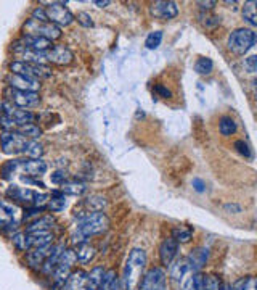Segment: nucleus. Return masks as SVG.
<instances>
[{"label": "nucleus", "instance_id": "1", "mask_svg": "<svg viewBox=\"0 0 257 290\" xmlns=\"http://www.w3.org/2000/svg\"><path fill=\"white\" fill-rule=\"evenodd\" d=\"M109 226H111V223H109V218L106 216V213L103 211L90 213L79 221L77 229L71 237L72 243H77L79 245V243L89 242V239L94 237V235L105 234L109 229Z\"/></svg>", "mask_w": 257, "mask_h": 290}, {"label": "nucleus", "instance_id": "2", "mask_svg": "<svg viewBox=\"0 0 257 290\" xmlns=\"http://www.w3.org/2000/svg\"><path fill=\"white\" fill-rule=\"evenodd\" d=\"M146 263H148V257H146V251L143 248H134L128 253L124 274L121 279L122 290H137V285H139L146 268Z\"/></svg>", "mask_w": 257, "mask_h": 290}, {"label": "nucleus", "instance_id": "3", "mask_svg": "<svg viewBox=\"0 0 257 290\" xmlns=\"http://www.w3.org/2000/svg\"><path fill=\"white\" fill-rule=\"evenodd\" d=\"M76 263V253L72 248H64L61 257L55 266L53 273H52V279H53V288L58 290L63 288V285L66 284V280L69 277V274L72 273V268H74Z\"/></svg>", "mask_w": 257, "mask_h": 290}, {"label": "nucleus", "instance_id": "4", "mask_svg": "<svg viewBox=\"0 0 257 290\" xmlns=\"http://www.w3.org/2000/svg\"><path fill=\"white\" fill-rule=\"evenodd\" d=\"M255 44V32L247 28H238L228 35L227 47L235 55H244L249 52Z\"/></svg>", "mask_w": 257, "mask_h": 290}, {"label": "nucleus", "instance_id": "5", "mask_svg": "<svg viewBox=\"0 0 257 290\" xmlns=\"http://www.w3.org/2000/svg\"><path fill=\"white\" fill-rule=\"evenodd\" d=\"M23 34L24 35H39V38H45L49 41H58L61 39V28H58L57 24H53L50 21H37L29 18L24 26H23Z\"/></svg>", "mask_w": 257, "mask_h": 290}, {"label": "nucleus", "instance_id": "6", "mask_svg": "<svg viewBox=\"0 0 257 290\" xmlns=\"http://www.w3.org/2000/svg\"><path fill=\"white\" fill-rule=\"evenodd\" d=\"M10 72L39 81V79H49L52 76V68L49 65H39V63H27V61L15 60L10 63Z\"/></svg>", "mask_w": 257, "mask_h": 290}, {"label": "nucleus", "instance_id": "7", "mask_svg": "<svg viewBox=\"0 0 257 290\" xmlns=\"http://www.w3.org/2000/svg\"><path fill=\"white\" fill-rule=\"evenodd\" d=\"M4 100L10 102L12 105L18 108H35L40 105V95L39 92H23V90H16L12 87H7L4 90Z\"/></svg>", "mask_w": 257, "mask_h": 290}, {"label": "nucleus", "instance_id": "8", "mask_svg": "<svg viewBox=\"0 0 257 290\" xmlns=\"http://www.w3.org/2000/svg\"><path fill=\"white\" fill-rule=\"evenodd\" d=\"M45 15H47L49 21L57 24L58 28L63 26H69L72 21L76 20V16L69 12V8L64 5V2H45Z\"/></svg>", "mask_w": 257, "mask_h": 290}, {"label": "nucleus", "instance_id": "9", "mask_svg": "<svg viewBox=\"0 0 257 290\" xmlns=\"http://www.w3.org/2000/svg\"><path fill=\"white\" fill-rule=\"evenodd\" d=\"M166 284H167L166 271L159 266H153L142 276L139 285H137V290H166Z\"/></svg>", "mask_w": 257, "mask_h": 290}, {"label": "nucleus", "instance_id": "10", "mask_svg": "<svg viewBox=\"0 0 257 290\" xmlns=\"http://www.w3.org/2000/svg\"><path fill=\"white\" fill-rule=\"evenodd\" d=\"M21 221L23 216L20 208L12 203L0 202V228L5 231H16L20 228Z\"/></svg>", "mask_w": 257, "mask_h": 290}, {"label": "nucleus", "instance_id": "11", "mask_svg": "<svg viewBox=\"0 0 257 290\" xmlns=\"http://www.w3.org/2000/svg\"><path fill=\"white\" fill-rule=\"evenodd\" d=\"M108 206V198L100 195V194H92L85 197L84 200H80V203L74 208V216L82 220L84 216L90 213H97V211H103Z\"/></svg>", "mask_w": 257, "mask_h": 290}, {"label": "nucleus", "instance_id": "12", "mask_svg": "<svg viewBox=\"0 0 257 290\" xmlns=\"http://www.w3.org/2000/svg\"><path fill=\"white\" fill-rule=\"evenodd\" d=\"M26 143H27V139L23 137L21 134H18L16 131L0 134V149H2L5 155H18V153H23Z\"/></svg>", "mask_w": 257, "mask_h": 290}, {"label": "nucleus", "instance_id": "13", "mask_svg": "<svg viewBox=\"0 0 257 290\" xmlns=\"http://www.w3.org/2000/svg\"><path fill=\"white\" fill-rule=\"evenodd\" d=\"M0 110H2V115L12 118L13 121H16L18 126L34 123L35 120H37V115L32 113L31 110H23V108H18L7 100H4L2 103H0Z\"/></svg>", "mask_w": 257, "mask_h": 290}, {"label": "nucleus", "instance_id": "14", "mask_svg": "<svg viewBox=\"0 0 257 290\" xmlns=\"http://www.w3.org/2000/svg\"><path fill=\"white\" fill-rule=\"evenodd\" d=\"M44 55L49 63H53V65H58V66L71 65L72 60H74V53H72L66 45H61V44L53 45V47L49 49Z\"/></svg>", "mask_w": 257, "mask_h": 290}, {"label": "nucleus", "instance_id": "15", "mask_svg": "<svg viewBox=\"0 0 257 290\" xmlns=\"http://www.w3.org/2000/svg\"><path fill=\"white\" fill-rule=\"evenodd\" d=\"M5 83L8 84V87L16 89V90H23V92H39L40 90L39 81L21 76V75H13V72H10V75L7 76Z\"/></svg>", "mask_w": 257, "mask_h": 290}, {"label": "nucleus", "instance_id": "16", "mask_svg": "<svg viewBox=\"0 0 257 290\" xmlns=\"http://www.w3.org/2000/svg\"><path fill=\"white\" fill-rule=\"evenodd\" d=\"M151 15L159 20H172L179 15V7L176 2L170 0H158V2L151 4Z\"/></svg>", "mask_w": 257, "mask_h": 290}, {"label": "nucleus", "instance_id": "17", "mask_svg": "<svg viewBox=\"0 0 257 290\" xmlns=\"http://www.w3.org/2000/svg\"><path fill=\"white\" fill-rule=\"evenodd\" d=\"M53 240H55V235L52 231H39V232L26 234V251L32 248H39V247L53 245Z\"/></svg>", "mask_w": 257, "mask_h": 290}, {"label": "nucleus", "instance_id": "18", "mask_svg": "<svg viewBox=\"0 0 257 290\" xmlns=\"http://www.w3.org/2000/svg\"><path fill=\"white\" fill-rule=\"evenodd\" d=\"M177 253H179V243L174 240L172 237L164 239L162 243H161V247H159V260H161V265H162L164 268H169L172 263H174V260H176Z\"/></svg>", "mask_w": 257, "mask_h": 290}, {"label": "nucleus", "instance_id": "19", "mask_svg": "<svg viewBox=\"0 0 257 290\" xmlns=\"http://www.w3.org/2000/svg\"><path fill=\"white\" fill-rule=\"evenodd\" d=\"M47 169L49 166L44 160H20V171L29 177H40L47 173Z\"/></svg>", "mask_w": 257, "mask_h": 290}, {"label": "nucleus", "instance_id": "20", "mask_svg": "<svg viewBox=\"0 0 257 290\" xmlns=\"http://www.w3.org/2000/svg\"><path fill=\"white\" fill-rule=\"evenodd\" d=\"M35 194L37 192H34V190L26 189V187H20V186H10L7 189L8 198H12V200L20 202V203H26L29 206H32V203H34Z\"/></svg>", "mask_w": 257, "mask_h": 290}, {"label": "nucleus", "instance_id": "21", "mask_svg": "<svg viewBox=\"0 0 257 290\" xmlns=\"http://www.w3.org/2000/svg\"><path fill=\"white\" fill-rule=\"evenodd\" d=\"M20 42L27 47L29 50H34V52H40V53H45L49 49L53 47V42L45 39V38H39V35H24L20 39Z\"/></svg>", "mask_w": 257, "mask_h": 290}, {"label": "nucleus", "instance_id": "22", "mask_svg": "<svg viewBox=\"0 0 257 290\" xmlns=\"http://www.w3.org/2000/svg\"><path fill=\"white\" fill-rule=\"evenodd\" d=\"M53 245H47V247H39V248H32V250H27L26 253V261H27V266L32 268V269H40V266L44 265L45 258L49 257V253L52 251Z\"/></svg>", "mask_w": 257, "mask_h": 290}, {"label": "nucleus", "instance_id": "23", "mask_svg": "<svg viewBox=\"0 0 257 290\" xmlns=\"http://www.w3.org/2000/svg\"><path fill=\"white\" fill-rule=\"evenodd\" d=\"M207 258H209V250L207 248L199 247V248L191 250L190 255L187 257V261L190 265L191 273H198V271L207 263Z\"/></svg>", "mask_w": 257, "mask_h": 290}, {"label": "nucleus", "instance_id": "24", "mask_svg": "<svg viewBox=\"0 0 257 290\" xmlns=\"http://www.w3.org/2000/svg\"><path fill=\"white\" fill-rule=\"evenodd\" d=\"M206 279L207 276L201 273V271H198V273H190L182 280L180 290H204Z\"/></svg>", "mask_w": 257, "mask_h": 290}, {"label": "nucleus", "instance_id": "25", "mask_svg": "<svg viewBox=\"0 0 257 290\" xmlns=\"http://www.w3.org/2000/svg\"><path fill=\"white\" fill-rule=\"evenodd\" d=\"M55 224V218L52 214H42L37 220L27 223L26 226V234L31 232H39V231H52Z\"/></svg>", "mask_w": 257, "mask_h": 290}, {"label": "nucleus", "instance_id": "26", "mask_svg": "<svg viewBox=\"0 0 257 290\" xmlns=\"http://www.w3.org/2000/svg\"><path fill=\"white\" fill-rule=\"evenodd\" d=\"M64 250V245H53L52 247V251L49 253V257L45 258L44 265L40 266V271L45 274V276H52L55 266H57V263L61 257V253Z\"/></svg>", "mask_w": 257, "mask_h": 290}, {"label": "nucleus", "instance_id": "27", "mask_svg": "<svg viewBox=\"0 0 257 290\" xmlns=\"http://www.w3.org/2000/svg\"><path fill=\"white\" fill-rule=\"evenodd\" d=\"M169 268H170V279L174 280V282H180V284H182V280L191 273L187 258L177 260V261L174 263V265H170Z\"/></svg>", "mask_w": 257, "mask_h": 290}, {"label": "nucleus", "instance_id": "28", "mask_svg": "<svg viewBox=\"0 0 257 290\" xmlns=\"http://www.w3.org/2000/svg\"><path fill=\"white\" fill-rule=\"evenodd\" d=\"M105 271H106V269H105L103 266L92 268L90 273H87L84 290H98V288H100V284H102V280H103Z\"/></svg>", "mask_w": 257, "mask_h": 290}, {"label": "nucleus", "instance_id": "29", "mask_svg": "<svg viewBox=\"0 0 257 290\" xmlns=\"http://www.w3.org/2000/svg\"><path fill=\"white\" fill-rule=\"evenodd\" d=\"M74 253H76V261H79L80 265H87V263H90L95 258L97 248L94 245H90L89 242H84V243H79Z\"/></svg>", "mask_w": 257, "mask_h": 290}, {"label": "nucleus", "instance_id": "30", "mask_svg": "<svg viewBox=\"0 0 257 290\" xmlns=\"http://www.w3.org/2000/svg\"><path fill=\"white\" fill-rule=\"evenodd\" d=\"M85 277H87V273L84 269L72 271L66 280V284L63 285V290H84Z\"/></svg>", "mask_w": 257, "mask_h": 290}, {"label": "nucleus", "instance_id": "31", "mask_svg": "<svg viewBox=\"0 0 257 290\" xmlns=\"http://www.w3.org/2000/svg\"><path fill=\"white\" fill-rule=\"evenodd\" d=\"M87 184L79 183V180H66L64 184H61V192L64 195H74V197H80L87 192Z\"/></svg>", "mask_w": 257, "mask_h": 290}, {"label": "nucleus", "instance_id": "32", "mask_svg": "<svg viewBox=\"0 0 257 290\" xmlns=\"http://www.w3.org/2000/svg\"><path fill=\"white\" fill-rule=\"evenodd\" d=\"M16 132L21 134L23 137H26L27 140H37L40 135H42V129H40L35 123L20 124V126L16 128Z\"/></svg>", "mask_w": 257, "mask_h": 290}, {"label": "nucleus", "instance_id": "33", "mask_svg": "<svg viewBox=\"0 0 257 290\" xmlns=\"http://www.w3.org/2000/svg\"><path fill=\"white\" fill-rule=\"evenodd\" d=\"M119 285H121V279L117 277L114 269H106L102 284H100L98 290H119Z\"/></svg>", "mask_w": 257, "mask_h": 290}, {"label": "nucleus", "instance_id": "34", "mask_svg": "<svg viewBox=\"0 0 257 290\" xmlns=\"http://www.w3.org/2000/svg\"><path fill=\"white\" fill-rule=\"evenodd\" d=\"M23 153L29 160H40L42 155L45 153V149H44V145L39 140H27Z\"/></svg>", "mask_w": 257, "mask_h": 290}, {"label": "nucleus", "instance_id": "35", "mask_svg": "<svg viewBox=\"0 0 257 290\" xmlns=\"http://www.w3.org/2000/svg\"><path fill=\"white\" fill-rule=\"evenodd\" d=\"M64 206H66V198H64V194L61 192V190H53L50 200L47 203V208L52 213H58V211L64 210Z\"/></svg>", "mask_w": 257, "mask_h": 290}, {"label": "nucleus", "instance_id": "36", "mask_svg": "<svg viewBox=\"0 0 257 290\" xmlns=\"http://www.w3.org/2000/svg\"><path fill=\"white\" fill-rule=\"evenodd\" d=\"M219 131L222 135L228 137V135H232L236 132V123L232 116H222L219 121Z\"/></svg>", "mask_w": 257, "mask_h": 290}, {"label": "nucleus", "instance_id": "37", "mask_svg": "<svg viewBox=\"0 0 257 290\" xmlns=\"http://www.w3.org/2000/svg\"><path fill=\"white\" fill-rule=\"evenodd\" d=\"M18 171H20V160H8L0 166V177L10 179Z\"/></svg>", "mask_w": 257, "mask_h": 290}, {"label": "nucleus", "instance_id": "38", "mask_svg": "<svg viewBox=\"0 0 257 290\" xmlns=\"http://www.w3.org/2000/svg\"><path fill=\"white\" fill-rule=\"evenodd\" d=\"M172 239L176 240L179 245L180 243H188L193 239V231L190 228H176L172 231Z\"/></svg>", "mask_w": 257, "mask_h": 290}, {"label": "nucleus", "instance_id": "39", "mask_svg": "<svg viewBox=\"0 0 257 290\" xmlns=\"http://www.w3.org/2000/svg\"><path fill=\"white\" fill-rule=\"evenodd\" d=\"M195 69H196L198 75L207 76V75H210V72H212V69H214V61L210 60V58H207V57H201V58H198V61H196Z\"/></svg>", "mask_w": 257, "mask_h": 290}, {"label": "nucleus", "instance_id": "40", "mask_svg": "<svg viewBox=\"0 0 257 290\" xmlns=\"http://www.w3.org/2000/svg\"><path fill=\"white\" fill-rule=\"evenodd\" d=\"M255 5H257V2H254V0H249V2H246L244 7H243V18H244V20L249 23L251 26H255V24H257Z\"/></svg>", "mask_w": 257, "mask_h": 290}, {"label": "nucleus", "instance_id": "41", "mask_svg": "<svg viewBox=\"0 0 257 290\" xmlns=\"http://www.w3.org/2000/svg\"><path fill=\"white\" fill-rule=\"evenodd\" d=\"M162 42V31H153L146 35L145 39V47L148 50H156Z\"/></svg>", "mask_w": 257, "mask_h": 290}, {"label": "nucleus", "instance_id": "42", "mask_svg": "<svg viewBox=\"0 0 257 290\" xmlns=\"http://www.w3.org/2000/svg\"><path fill=\"white\" fill-rule=\"evenodd\" d=\"M47 210V208H39V206H29V208H26L24 213H23V221L26 223H31L34 220H37V218L42 216V213Z\"/></svg>", "mask_w": 257, "mask_h": 290}, {"label": "nucleus", "instance_id": "43", "mask_svg": "<svg viewBox=\"0 0 257 290\" xmlns=\"http://www.w3.org/2000/svg\"><path fill=\"white\" fill-rule=\"evenodd\" d=\"M0 128H2L4 132H12V131H16L18 124H16V121L12 120V118L0 115Z\"/></svg>", "mask_w": 257, "mask_h": 290}, {"label": "nucleus", "instance_id": "44", "mask_svg": "<svg viewBox=\"0 0 257 290\" xmlns=\"http://www.w3.org/2000/svg\"><path fill=\"white\" fill-rule=\"evenodd\" d=\"M50 180H52V184H55V186H61V184H64L68 180V173L64 169H57V171H53V173L50 174Z\"/></svg>", "mask_w": 257, "mask_h": 290}, {"label": "nucleus", "instance_id": "45", "mask_svg": "<svg viewBox=\"0 0 257 290\" xmlns=\"http://www.w3.org/2000/svg\"><path fill=\"white\" fill-rule=\"evenodd\" d=\"M13 245L18 251H26V234L24 232H16L12 237Z\"/></svg>", "mask_w": 257, "mask_h": 290}, {"label": "nucleus", "instance_id": "46", "mask_svg": "<svg viewBox=\"0 0 257 290\" xmlns=\"http://www.w3.org/2000/svg\"><path fill=\"white\" fill-rule=\"evenodd\" d=\"M220 285H222V280H220V277L216 276V274H210L206 279L204 290H220Z\"/></svg>", "mask_w": 257, "mask_h": 290}, {"label": "nucleus", "instance_id": "47", "mask_svg": "<svg viewBox=\"0 0 257 290\" xmlns=\"http://www.w3.org/2000/svg\"><path fill=\"white\" fill-rule=\"evenodd\" d=\"M235 149H236L238 153H240V155H243V157H246V158H251V157H252L251 147H249V145H247L244 140H236V142H235Z\"/></svg>", "mask_w": 257, "mask_h": 290}, {"label": "nucleus", "instance_id": "48", "mask_svg": "<svg viewBox=\"0 0 257 290\" xmlns=\"http://www.w3.org/2000/svg\"><path fill=\"white\" fill-rule=\"evenodd\" d=\"M76 20L80 26H84V28H92V26H94V20H92V16L87 12H79Z\"/></svg>", "mask_w": 257, "mask_h": 290}, {"label": "nucleus", "instance_id": "49", "mask_svg": "<svg viewBox=\"0 0 257 290\" xmlns=\"http://www.w3.org/2000/svg\"><path fill=\"white\" fill-rule=\"evenodd\" d=\"M203 24L206 26L207 29H214L216 26L220 24V16H216V15H206V16H203Z\"/></svg>", "mask_w": 257, "mask_h": 290}, {"label": "nucleus", "instance_id": "50", "mask_svg": "<svg viewBox=\"0 0 257 290\" xmlns=\"http://www.w3.org/2000/svg\"><path fill=\"white\" fill-rule=\"evenodd\" d=\"M241 290H257V282L254 276H247L241 282Z\"/></svg>", "mask_w": 257, "mask_h": 290}, {"label": "nucleus", "instance_id": "51", "mask_svg": "<svg viewBox=\"0 0 257 290\" xmlns=\"http://www.w3.org/2000/svg\"><path fill=\"white\" fill-rule=\"evenodd\" d=\"M32 20H37V21H49L47 15H45V10L42 7H35L32 10V15H31Z\"/></svg>", "mask_w": 257, "mask_h": 290}, {"label": "nucleus", "instance_id": "52", "mask_svg": "<svg viewBox=\"0 0 257 290\" xmlns=\"http://www.w3.org/2000/svg\"><path fill=\"white\" fill-rule=\"evenodd\" d=\"M244 68L247 69V72H255L257 71V57L251 55L244 60Z\"/></svg>", "mask_w": 257, "mask_h": 290}, {"label": "nucleus", "instance_id": "53", "mask_svg": "<svg viewBox=\"0 0 257 290\" xmlns=\"http://www.w3.org/2000/svg\"><path fill=\"white\" fill-rule=\"evenodd\" d=\"M154 92L158 94L159 97H162V98H170V97H172V92H170V90H169L167 87H164L162 84H158V86H156V87H154Z\"/></svg>", "mask_w": 257, "mask_h": 290}, {"label": "nucleus", "instance_id": "54", "mask_svg": "<svg viewBox=\"0 0 257 290\" xmlns=\"http://www.w3.org/2000/svg\"><path fill=\"white\" fill-rule=\"evenodd\" d=\"M191 186H193V189H195L196 192H199V194H201V192H204V190H206V183H204L203 179L195 177V179L191 180Z\"/></svg>", "mask_w": 257, "mask_h": 290}, {"label": "nucleus", "instance_id": "55", "mask_svg": "<svg viewBox=\"0 0 257 290\" xmlns=\"http://www.w3.org/2000/svg\"><path fill=\"white\" fill-rule=\"evenodd\" d=\"M224 210L227 211V213H233V214H236V213H241V210L243 208L238 205V203H225L224 205Z\"/></svg>", "mask_w": 257, "mask_h": 290}, {"label": "nucleus", "instance_id": "56", "mask_svg": "<svg viewBox=\"0 0 257 290\" xmlns=\"http://www.w3.org/2000/svg\"><path fill=\"white\" fill-rule=\"evenodd\" d=\"M196 5L201 8V10H212V8L217 5V2H214V0H206V2H201V0H199V2H196Z\"/></svg>", "mask_w": 257, "mask_h": 290}, {"label": "nucleus", "instance_id": "57", "mask_svg": "<svg viewBox=\"0 0 257 290\" xmlns=\"http://www.w3.org/2000/svg\"><path fill=\"white\" fill-rule=\"evenodd\" d=\"M94 4H95L97 7H100V8H103V7H108L111 2H109V0H95Z\"/></svg>", "mask_w": 257, "mask_h": 290}, {"label": "nucleus", "instance_id": "58", "mask_svg": "<svg viewBox=\"0 0 257 290\" xmlns=\"http://www.w3.org/2000/svg\"><path fill=\"white\" fill-rule=\"evenodd\" d=\"M220 290H233V287L230 284H227V282H222V285H220Z\"/></svg>", "mask_w": 257, "mask_h": 290}, {"label": "nucleus", "instance_id": "59", "mask_svg": "<svg viewBox=\"0 0 257 290\" xmlns=\"http://www.w3.org/2000/svg\"><path fill=\"white\" fill-rule=\"evenodd\" d=\"M225 4H227V5H235L236 2H235V0H225Z\"/></svg>", "mask_w": 257, "mask_h": 290}]
</instances>
